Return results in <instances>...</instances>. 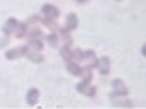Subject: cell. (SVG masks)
I'll list each match as a JSON object with an SVG mask.
<instances>
[{"instance_id": "obj_12", "label": "cell", "mask_w": 146, "mask_h": 109, "mask_svg": "<svg viewBox=\"0 0 146 109\" xmlns=\"http://www.w3.org/2000/svg\"><path fill=\"white\" fill-rule=\"evenodd\" d=\"M60 55H62L66 61H69V60H72V50H70V45L64 44L62 48H60Z\"/></svg>"}, {"instance_id": "obj_19", "label": "cell", "mask_w": 146, "mask_h": 109, "mask_svg": "<svg viewBox=\"0 0 146 109\" xmlns=\"http://www.w3.org/2000/svg\"><path fill=\"white\" fill-rule=\"evenodd\" d=\"M114 106H127V108H131L133 106V102L131 100H115L114 102Z\"/></svg>"}, {"instance_id": "obj_5", "label": "cell", "mask_w": 146, "mask_h": 109, "mask_svg": "<svg viewBox=\"0 0 146 109\" xmlns=\"http://www.w3.org/2000/svg\"><path fill=\"white\" fill-rule=\"evenodd\" d=\"M76 90L83 93V95H86V96H89V98H94V96L96 95V89L94 86H91V84H85L82 81L76 84Z\"/></svg>"}, {"instance_id": "obj_16", "label": "cell", "mask_w": 146, "mask_h": 109, "mask_svg": "<svg viewBox=\"0 0 146 109\" xmlns=\"http://www.w3.org/2000/svg\"><path fill=\"white\" fill-rule=\"evenodd\" d=\"M72 60L73 61H80V60H83V51L80 50V48L72 50Z\"/></svg>"}, {"instance_id": "obj_18", "label": "cell", "mask_w": 146, "mask_h": 109, "mask_svg": "<svg viewBox=\"0 0 146 109\" xmlns=\"http://www.w3.org/2000/svg\"><path fill=\"white\" fill-rule=\"evenodd\" d=\"M29 38H42V31L40 29V28H32L31 31H29Z\"/></svg>"}, {"instance_id": "obj_4", "label": "cell", "mask_w": 146, "mask_h": 109, "mask_svg": "<svg viewBox=\"0 0 146 109\" xmlns=\"http://www.w3.org/2000/svg\"><path fill=\"white\" fill-rule=\"evenodd\" d=\"M41 12L44 13L45 18L57 19V18L60 16V10H58L56 6H53V5H44V6L41 7Z\"/></svg>"}, {"instance_id": "obj_3", "label": "cell", "mask_w": 146, "mask_h": 109, "mask_svg": "<svg viewBox=\"0 0 146 109\" xmlns=\"http://www.w3.org/2000/svg\"><path fill=\"white\" fill-rule=\"evenodd\" d=\"M96 67H98L100 73L102 76H108L110 74V70H111V60H110L107 55L98 58V63H96Z\"/></svg>"}, {"instance_id": "obj_11", "label": "cell", "mask_w": 146, "mask_h": 109, "mask_svg": "<svg viewBox=\"0 0 146 109\" xmlns=\"http://www.w3.org/2000/svg\"><path fill=\"white\" fill-rule=\"evenodd\" d=\"M32 63H35V64H40V63H42L44 61V57L40 54V53H36V51H31V50H28V53L25 54Z\"/></svg>"}, {"instance_id": "obj_21", "label": "cell", "mask_w": 146, "mask_h": 109, "mask_svg": "<svg viewBox=\"0 0 146 109\" xmlns=\"http://www.w3.org/2000/svg\"><path fill=\"white\" fill-rule=\"evenodd\" d=\"M140 53H142V55H145V45H142V48H140Z\"/></svg>"}, {"instance_id": "obj_1", "label": "cell", "mask_w": 146, "mask_h": 109, "mask_svg": "<svg viewBox=\"0 0 146 109\" xmlns=\"http://www.w3.org/2000/svg\"><path fill=\"white\" fill-rule=\"evenodd\" d=\"M111 84H113V87H114V92L110 95V98H113V99H115V98H124V96L129 95V89L126 87L124 81L121 80V79L113 80Z\"/></svg>"}, {"instance_id": "obj_13", "label": "cell", "mask_w": 146, "mask_h": 109, "mask_svg": "<svg viewBox=\"0 0 146 109\" xmlns=\"http://www.w3.org/2000/svg\"><path fill=\"white\" fill-rule=\"evenodd\" d=\"M58 35L56 33V32H51L50 35L47 36V42H48V45L50 47H57V44H58Z\"/></svg>"}, {"instance_id": "obj_6", "label": "cell", "mask_w": 146, "mask_h": 109, "mask_svg": "<svg viewBox=\"0 0 146 109\" xmlns=\"http://www.w3.org/2000/svg\"><path fill=\"white\" fill-rule=\"evenodd\" d=\"M40 100V90L35 89V87H31L28 92H27V102L29 106H35Z\"/></svg>"}, {"instance_id": "obj_2", "label": "cell", "mask_w": 146, "mask_h": 109, "mask_svg": "<svg viewBox=\"0 0 146 109\" xmlns=\"http://www.w3.org/2000/svg\"><path fill=\"white\" fill-rule=\"evenodd\" d=\"M27 53H28V47L27 45H22V47H16V48H12V50L6 51L5 53V57L7 60H15V58L23 57Z\"/></svg>"}, {"instance_id": "obj_17", "label": "cell", "mask_w": 146, "mask_h": 109, "mask_svg": "<svg viewBox=\"0 0 146 109\" xmlns=\"http://www.w3.org/2000/svg\"><path fill=\"white\" fill-rule=\"evenodd\" d=\"M60 35L63 36V39H64V42H66L67 45H72L73 39H72V36H70V33H69V31H67L66 28H63V29H60Z\"/></svg>"}, {"instance_id": "obj_14", "label": "cell", "mask_w": 146, "mask_h": 109, "mask_svg": "<svg viewBox=\"0 0 146 109\" xmlns=\"http://www.w3.org/2000/svg\"><path fill=\"white\" fill-rule=\"evenodd\" d=\"M42 23H44L45 26H48V29H51V31H57V29H58V25L54 22V19H51V18L42 19Z\"/></svg>"}, {"instance_id": "obj_20", "label": "cell", "mask_w": 146, "mask_h": 109, "mask_svg": "<svg viewBox=\"0 0 146 109\" xmlns=\"http://www.w3.org/2000/svg\"><path fill=\"white\" fill-rule=\"evenodd\" d=\"M83 58H92V60H95V58H96V57H95V51H92V50L83 51Z\"/></svg>"}, {"instance_id": "obj_9", "label": "cell", "mask_w": 146, "mask_h": 109, "mask_svg": "<svg viewBox=\"0 0 146 109\" xmlns=\"http://www.w3.org/2000/svg\"><path fill=\"white\" fill-rule=\"evenodd\" d=\"M79 25V20H78V16L75 13H69L67 18H66V29L67 31H75Z\"/></svg>"}, {"instance_id": "obj_10", "label": "cell", "mask_w": 146, "mask_h": 109, "mask_svg": "<svg viewBox=\"0 0 146 109\" xmlns=\"http://www.w3.org/2000/svg\"><path fill=\"white\" fill-rule=\"evenodd\" d=\"M27 47H28V50H31V51L40 53V51H42L44 44H42V41L40 38H29V42H28Z\"/></svg>"}, {"instance_id": "obj_7", "label": "cell", "mask_w": 146, "mask_h": 109, "mask_svg": "<svg viewBox=\"0 0 146 109\" xmlns=\"http://www.w3.org/2000/svg\"><path fill=\"white\" fill-rule=\"evenodd\" d=\"M66 68H67V71L70 73L72 76H75V77H78V76H82V67L76 63V61H73V60H69V61H66Z\"/></svg>"}, {"instance_id": "obj_8", "label": "cell", "mask_w": 146, "mask_h": 109, "mask_svg": "<svg viewBox=\"0 0 146 109\" xmlns=\"http://www.w3.org/2000/svg\"><path fill=\"white\" fill-rule=\"evenodd\" d=\"M18 25H19V22H18L15 18H9V19L6 20V23H5V26H3V33H5V35L13 33V32L16 31Z\"/></svg>"}, {"instance_id": "obj_15", "label": "cell", "mask_w": 146, "mask_h": 109, "mask_svg": "<svg viewBox=\"0 0 146 109\" xmlns=\"http://www.w3.org/2000/svg\"><path fill=\"white\" fill-rule=\"evenodd\" d=\"M27 26H28V23H27V22H25V23H19V25H18V28H16V31H15L18 38H22V36L27 33V29H28Z\"/></svg>"}, {"instance_id": "obj_23", "label": "cell", "mask_w": 146, "mask_h": 109, "mask_svg": "<svg viewBox=\"0 0 146 109\" xmlns=\"http://www.w3.org/2000/svg\"><path fill=\"white\" fill-rule=\"evenodd\" d=\"M117 2H121V0H117Z\"/></svg>"}, {"instance_id": "obj_22", "label": "cell", "mask_w": 146, "mask_h": 109, "mask_svg": "<svg viewBox=\"0 0 146 109\" xmlns=\"http://www.w3.org/2000/svg\"><path fill=\"white\" fill-rule=\"evenodd\" d=\"M76 2H78V3H85L86 0H76Z\"/></svg>"}]
</instances>
